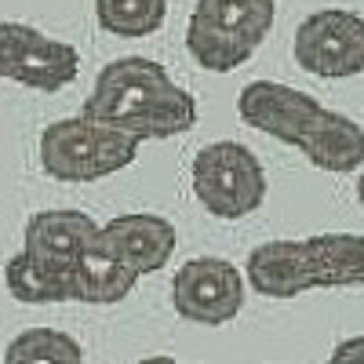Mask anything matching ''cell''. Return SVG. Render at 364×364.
Segmentation results:
<instances>
[{
  "label": "cell",
  "mask_w": 364,
  "mask_h": 364,
  "mask_svg": "<svg viewBox=\"0 0 364 364\" xmlns=\"http://www.w3.org/2000/svg\"><path fill=\"white\" fill-rule=\"evenodd\" d=\"M135 364H178L175 357H142V360H135Z\"/></svg>",
  "instance_id": "e0dca14e"
},
{
  "label": "cell",
  "mask_w": 364,
  "mask_h": 364,
  "mask_svg": "<svg viewBox=\"0 0 364 364\" xmlns=\"http://www.w3.org/2000/svg\"><path fill=\"white\" fill-rule=\"evenodd\" d=\"M4 284L18 302H29V306H55V302L73 299V273L58 269L51 262H41L29 252H18L8 259Z\"/></svg>",
  "instance_id": "4fadbf2b"
},
{
  "label": "cell",
  "mask_w": 364,
  "mask_h": 364,
  "mask_svg": "<svg viewBox=\"0 0 364 364\" xmlns=\"http://www.w3.org/2000/svg\"><path fill=\"white\" fill-rule=\"evenodd\" d=\"M84 117L146 142L190 132L197 124V102L186 87L168 77L161 63L128 55L99 70L95 87L84 102Z\"/></svg>",
  "instance_id": "7a4b0ae2"
},
{
  "label": "cell",
  "mask_w": 364,
  "mask_h": 364,
  "mask_svg": "<svg viewBox=\"0 0 364 364\" xmlns=\"http://www.w3.org/2000/svg\"><path fill=\"white\" fill-rule=\"evenodd\" d=\"M237 117L269 139L295 146L314 168L346 175L364 168V128L346 113L324 109L314 95L281 80H252L237 95Z\"/></svg>",
  "instance_id": "6da1fadb"
},
{
  "label": "cell",
  "mask_w": 364,
  "mask_h": 364,
  "mask_svg": "<svg viewBox=\"0 0 364 364\" xmlns=\"http://www.w3.org/2000/svg\"><path fill=\"white\" fill-rule=\"evenodd\" d=\"M99 230L102 226L77 208H48V211H37L26 223V248L22 252L73 273V266L91 248V240L99 237Z\"/></svg>",
  "instance_id": "8fae6325"
},
{
  "label": "cell",
  "mask_w": 364,
  "mask_h": 364,
  "mask_svg": "<svg viewBox=\"0 0 364 364\" xmlns=\"http://www.w3.org/2000/svg\"><path fill=\"white\" fill-rule=\"evenodd\" d=\"M168 0H95V18L113 37H149L164 26Z\"/></svg>",
  "instance_id": "9a60e30c"
},
{
  "label": "cell",
  "mask_w": 364,
  "mask_h": 364,
  "mask_svg": "<svg viewBox=\"0 0 364 364\" xmlns=\"http://www.w3.org/2000/svg\"><path fill=\"white\" fill-rule=\"evenodd\" d=\"M4 364H84V350L58 328H26L8 343Z\"/></svg>",
  "instance_id": "5bb4252c"
},
{
  "label": "cell",
  "mask_w": 364,
  "mask_h": 364,
  "mask_svg": "<svg viewBox=\"0 0 364 364\" xmlns=\"http://www.w3.org/2000/svg\"><path fill=\"white\" fill-rule=\"evenodd\" d=\"M193 193L215 219H245L266 200L262 161L245 142H211L193 157Z\"/></svg>",
  "instance_id": "8992f818"
},
{
  "label": "cell",
  "mask_w": 364,
  "mask_h": 364,
  "mask_svg": "<svg viewBox=\"0 0 364 364\" xmlns=\"http://www.w3.org/2000/svg\"><path fill=\"white\" fill-rule=\"evenodd\" d=\"M245 281H248L245 273L226 259L215 255L190 259L171 277V306L190 324L219 328L233 321L245 306Z\"/></svg>",
  "instance_id": "ba28073f"
},
{
  "label": "cell",
  "mask_w": 364,
  "mask_h": 364,
  "mask_svg": "<svg viewBox=\"0 0 364 364\" xmlns=\"http://www.w3.org/2000/svg\"><path fill=\"white\" fill-rule=\"evenodd\" d=\"M135 273L120 262L117 255L106 252V245L95 237L91 248L80 255L73 266V302H87V306H117L120 299H128L135 288Z\"/></svg>",
  "instance_id": "7c38bea8"
},
{
  "label": "cell",
  "mask_w": 364,
  "mask_h": 364,
  "mask_svg": "<svg viewBox=\"0 0 364 364\" xmlns=\"http://www.w3.org/2000/svg\"><path fill=\"white\" fill-rule=\"evenodd\" d=\"M273 0H197L186 26V51L208 73H233L269 37Z\"/></svg>",
  "instance_id": "277c9868"
},
{
  "label": "cell",
  "mask_w": 364,
  "mask_h": 364,
  "mask_svg": "<svg viewBox=\"0 0 364 364\" xmlns=\"http://www.w3.org/2000/svg\"><path fill=\"white\" fill-rule=\"evenodd\" d=\"M0 63L4 77L33 87V91H58L70 87L80 73V55L73 44L55 41L26 22H0Z\"/></svg>",
  "instance_id": "9c48e42d"
},
{
  "label": "cell",
  "mask_w": 364,
  "mask_h": 364,
  "mask_svg": "<svg viewBox=\"0 0 364 364\" xmlns=\"http://www.w3.org/2000/svg\"><path fill=\"white\" fill-rule=\"evenodd\" d=\"M245 277L266 299H295L314 288H364V233L266 240L252 248Z\"/></svg>",
  "instance_id": "3957f363"
},
{
  "label": "cell",
  "mask_w": 364,
  "mask_h": 364,
  "mask_svg": "<svg viewBox=\"0 0 364 364\" xmlns=\"http://www.w3.org/2000/svg\"><path fill=\"white\" fill-rule=\"evenodd\" d=\"M357 197H360V204H364V168H360V175H357Z\"/></svg>",
  "instance_id": "ac0fdd59"
},
{
  "label": "cell",
  "mask_w": 364,
  "mask_h": 364,
  "mask_svg": "<svg viewBox=\"0 0 364 364\" xmlns=\"http://www.w3.org/2000/svg\"><path fill=\"white\" fill-rule=\"evenodd\" d=\"M99 240L135 277H146V273H157L168 266L178 237L164 215H117V219L102 223Z\"/></svg>",
  "instance_id": "30bf717a"
},
{
  "label": "cell",
  "mask_w": 364,
  "mask_h": 364,
  "mask_svg": "<svg viewBox=\"0 0 364 364\" xmlns=\"http://www.w3.org/2000/svg\"><path fill=\"white\" fill-rule=\"evenodd\" d=\"M139 139L113 132L91 117L55 120L41 135V168L58 182H99L139 157Z\"/></svg>",
  "instance_id": "5b68a950"
},
{
  "label": "cell",
  "mask_w": 364,
  "mask_h": 364,
  "mask_svg": "<svg viewBox=\"0 0 364 364\" xmlns=\"http://www.w3.org/2000/svg\"><path fill=\"white\" fill-rule=\"evenodd\" d=\"M328 364H364V336H350L331 350Z\"/></svg>",
  "instance_id": "2e32d148"
},
{
  "label": "cell",
  "mask_w": 364,
  "mask_h": 364,
  "mask_svg": "<svg viewBox=\"0 0 364 364\" xmlns=\"http://www.w3.org/2000/svg\"><path fill=\"white\" fill-rule=\"evenodd\" d=\"M295 63L321 77L343 80L364 73V18L346 8H324L299 22L295 29Z\"/></svg>",
  "instance_id": "52a82bcc"
}]
</instances>
